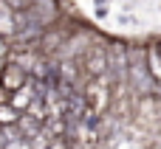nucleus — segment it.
<instances>
[{
    "label": "nucleus",
    "mask_w": 161,
    "mask_h": 149,
    "mask_svg": "<svg viewBox=\"0 0 161 149\" xmlns=\"http://www.w3.org/2000/svg\"><path fill=\"white\" fill-rule=\"evenodd\" d=\"M28 82V76H25V70L20 68V65H14V62H6L3 68H0V90L3 93H14V90H20L23 85Z\"/></svg>",
    "instance_id": "f257e3e1"
},
{
    "label": "nucleus",
    "mask_w": 161,
    "mask_h": 149,
    "mask_svg": "<svg viewBox=\"0 0 161 149\" xmlns=\"http://www.w3.org/2000/svg\"><path fill=\"white\" fill-rule=\"evenodd\" d=\"M82 65H85V70L93 76V79H99V76H105L108 73V54L102 51V48H88V54H85V59H82Z\"/></svg>",
    "instance_id": "f03ea898"
},
{
    "label": "nucleus",
    "mask_w": 161,
    "mask_h": 149,
    "mask_svg": "<svg viewBox=\"0 0 161 149\" xmlns=\"http://www.w3.org/2000/svg\"><path fill=\"white\" fill-rule=\"evenodd\" d=\"M85 101H88V107H91L93 116L105 110V104H108V93H105V87H102L96 79L85 85Z\"/></svg>",
    "instance_id": "7ed1b4c3"
},
{
    "label": "nucleus",
    "mask_w": 161,
    "mask_h": 149,
    "mask_svg": "<svg viewBox=\"0 0 161 149\" xmlns=\"http://www.w3.org/2000/svg\"><path fill=\"white\" fill-rule=\"evenodd\" d=\"M34 99H37V93H34V85H31V82H25L20 90H14V93L8 96V104H11L17 113H25V110L31 107V101H34Z\"/></svg>",
    "instance_id": "20e7f679"
},
{
    "label": "nucleus",
    "mask_w": 161,
    "mask_h": 149,
    "mask_svg": "<svg viewBox=\"0 0 161 149\" xmlns=\"http://www.w3.org/2000/svg\"><path fill=\"white\" fill-rule=\"evenodd\" d=\"M14 34H17V23H14V14L3 6V0H0V37L3 39H14Z\"/></svg>",
    "instance_id": "39448f33"
},
{
    "label": "nucleus",
    "mask_w": 161,
    "mask_h": 149,
    "mask_svg": "<svg viewBox=\"0 0 161 149\" xmlns=\"http://www.w3.org/2000/svg\"><path fill=\"white\" fill-rule=\"evenodd\" d=\"M20 116H23V113H17L11 104H0V127H3V130H8V127H17Z\"/></svg>",
    "instance_id": "423d86ee"
},
{
    "label": "nucleus",
    "mask_w": 161,
    "mask_h": 149,
    "mask_svg": "<svg viewBox=\"0 0 161 149\" xmlns=\"http://www.w3.org/2000/svg\"><path fill=\"white\" fill-rule=\"evenodd\" d=\"M147 65H150V73H153V79L161 82V54L156 48H150V54H147Z\"/></svg>",
    "instance_id": "0eeeda50"
},
{
    "label": "nucleus",
    "mask_w": 161,
    "mask_h": 149,
    "mask_svg": "<svg viewBox=\"0 0 161 149\" xmlns=\"http://www.w3.org/2000/svg\"><path fill=\"white\" fill-rule=\"evenodd\" d=\"M3 6L11 11V14H25L31 8V0H3Z\"/></svg>",
    "instance_id": "6e6552de"
},
{
    "label": "nucleus",
    "mask_w": 161,
    "mask_h": 149,
    "mask_svg": "<svg viewBox=\"0 0 161 149\" xmlns=\"http://www.w3.org/2000/svg\"><path fill=\"white\" fill-rule=\"evenodd\" d=\"M62 68H65V76H68V79H71V76H76V65H74V62H65Z\"/></svg>",
    "instance_id": "1a4fd4ad"
},
{
    "label": "nucleus",
    "mask_w": 161,
    "mask_h": 149,
    "mask_svg": "<svg viewBox=\"0 0 161 149\" xmlns=\"http://www.w3.org/2000/svg\"><path fill=\"white\" fill-rule=\"evenodd\" d=\"M6 149H28V144H23V141H11Z\"/></svg>",
    "instance_id": "9d476101"
},
{
    "label": "nucleus",
    "mask_w": 161,
    "mask_h": 149,
    "mask_svg": "<svg viewBox=\"0 0 161 149\" xmlns=\"http://www.w3.org/2000/svg\"><path fill=\"white\" fill-rule=\"evenodd\" d=\"M48 149H71L65 141H54V144H48Z\"/></svg>",
    "instance_id": "9b49d317"
},
{
    "label": "nucleus",
    "mask_w": 161,
    "mask_h": 149,
    "mask_svg": "<svg viewBox=\"0 0 161 149\" xmlns=\"http://www.w3.org/2000/svg\"><path fill=\"white\" fill-rule=\"evenodd\" d=\"M156 51H158V54H161V45H158V48H156Z\"/></svg>",
    "instance_id": "f8f14e48"
}]
</instances>
